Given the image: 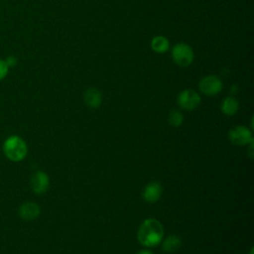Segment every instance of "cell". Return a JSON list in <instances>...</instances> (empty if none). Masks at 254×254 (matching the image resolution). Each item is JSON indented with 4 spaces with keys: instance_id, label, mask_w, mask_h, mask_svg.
<instances>
[{
    "instance_id": "cell-15",
    "label": "cell",
    "mask_w": 254,
    "mask_h": 254,
    "mask_svg": "<svg viewBox=\"0 0 254 254\" xmlns=\"http://www.w3.org/2000/svg\"><path fill=\"white\" fill-rule=\"evenodd\" d=\"M8 70H9V66L7 65V64L5 63L4 60L0 59V80H2L3 78L6 77Z\"/></svg>"
},
{
    "instance_id": "cell-17",
    "label": "cell",
    "mask_w": 254,
    "mask_h": 254,
    "mask_svg": "<svg viewBox=\"0 0 254 254\" xmlns=\"http://www.w3.org/2000/svg\"><path fill=\"white\" fill-rule=\"evenodd\" d=\"M136 254H154L152 251L148 250V249H143V250H140L138 251Z\"/></svg>"
},
{
    "instance_id": "cell-2",
    "label": "cell",
    "mask_w": 254,
    "mask_h": 254,
    "mask_svg": "<svg viewBox=\"0 0 254 254\" xmlns=\"http://www.w3.org/2000/svg\"><path fill=\"white\" fill-rule=\"evenodd\" d=\"M4 155L12 162L24 160L28 154L26 142L17 135L9 136L3 143Z\"/></svg>"
},
{
    "instance_id": "cell-11",
    "label": "cell",
    "mask_w": 254,
    "mask_h": 254,
    "mask_svg": "<svg viewBox=\"0 0 254 254\" xmlns=\"http://www.w3.org/2000/svg\"><path fill=\"white\" fill-rule=\"evenodd\" d=\"M238 107H239V102L233 96L225 97L221 103V111L227 116L234 115L238 111Z\"/></svg>"
},
{
    "instance_id": "cell-7",
    "label": "cell",
    "mask_w": 254,
    "mask_h": 254,
    "mask_svg": "<svg viewBox=\"0 0 254 254\" xmlns=\"http://www.w3.org/2000/svg\"><path fill=\"white\" fill-rule=\"evenodd\" d=\"M49 186L50 179L46 173L42 171H37L33 174L31 178V188L35 193L42 194L46 192L49 189Z\"/></svg>"
},
{
    "instance_id": "cell-9",
    "label": "cell",
    "mask_w": 254,
    "mask_h": 254,
    "mask_svg": "<svg viewBox=\"0 0 254 254\" xmlns=\"http://www.w3.org/2000/svg\"><path fill=\"white\" fill-rule=\"evenodd\" d=\"M41 213L40 206L34 201H25L19 207V215L25 220H34Z\"/></svg>"
},
{
    "instance_id": "cell-14",
    "label": "cell",
    "mask_w": 254,
    "mask_h": 254,
    "mask_svg": "<svg viewBox=\"0 0 254 254\" xmlns=\"http://www.w3.org/2000/svg\"><path fill=\"white\" fill-rule=\"evenodd\" d=\"M168 121L169 124L173 127H179L182 125L184 121V116L181 111L178 109H172L168 115Z\"/></svg>"
},
{
    "instance_id": "cell-6",
    "label": "cell",
    "mask_w": 254,
    "mask_h": 254,
    "mask_svg": "<svg viewBox=\"0 0 254 254\" xmlns=\"http://www.w3.org/2000/svg\"><path fill=\"white\" fill-rule=\"evenodd\" d=\"M178 104L185 110H193L200 104V96L192 89H185L178 95Z\"/></svg>"
},
{
    "instance_id": "cell-8",
    "label": "cell",
    "mask_w": 254,
    "mask_h": 254,
    "mask_svg": "<svg viewBox=\"0 0 254 254\" xmlns=\"http://www.w3.org/2000/svg\"><path fill=\"white\" fill-rule=\"evenodd\" d=\"M163 192L162 185L158 182L149 183L143 190L142 197L149 203H154L161 197Z\"/></svg>"
},
{
    "instance_id": "cell-1",
    "label": "cell",
    "mask_w": 254,
    "mask_h": 254,
    "mask_svg": "<svg viewBox=\"0 0 254 254\" xmlns=\"http://www.w3.org/2000/svg\"><path fill=\"white\" fill-rule=\"evenodd\" d=\"M164 237L163 224L155 218L144 220L138 229L137 238L141 245L145 247H155L162 242Z\"/></svg>"
},
{
    "instance_id": "cell-16",
    "label": "cell",
    "mask_w": 254,
    "mask_h": 254,
    "mask_svg": "<svg viewBox=\"0 0 254 254\" xmlns=\"http://www.w3.org/2000/svg\"><path fill=\"white\" fill-rule=\"evenodd\" d=\"M5 63L7 64V65H8L9 67L15 66L16 64H17V58L14 57V56H9V57L5 60Z\"/></svg>"
},
{
    "instance_id": "cell-3",
    "label": "cell",
    "mask_w": 254,
    "mask_h": 254,
    "mask_svg": "<svg viewBox=\"0 0 254 254\" xmlns=\"http://www.w3.org/2000/svg\"><path fill=\"white\" fill-rule=\"evenodd\" d=\"M172 58L175 64L185 67L191 64L194 54L190 46L186 43H179L172 49Z\"/></svg>"
},
{
    "instance_id": "cell-4",
    "label": "cell",
    "mask_w": 254,
    "mask_h": 254,
    "mask_svg": "<svg viewBox=\"0 0 254 254\" xmlns=\"http://www.w3.org/2000/svg\"><path fill=\"white\" fill-rule=\"evenodd\" d=\"M222 86L223 84L221 79L214 74H209L202 77L198 83V88L201 93L207 96H213L218 94L221 91Z\"/></svg>"
},
{
    "instance_id": "cell-18",
    "label": "cell",
    "mask_w": 254,
    "mask_h": 254,
    "mask_svg": "<svg viewBox=\"0 0 254 254\" xmlns=\"http://www.w3.org/2000/svg\"><path fill=\"white\" fill-rule=\"evenodd\" d=\"M248 254H254V248H253V247L250 249V251H249Z\"/></svg>"
},
{
    "instance_id": "cell-12",
    "label": "cell",
    "mask_w": 254,
    "mask_h": 254,
    "mask_svg": "<svg viewBox=\"0 0 254 254\" xmlns=\"http://www.w3.org/2000/svg\"><path fill=\"white\" fill-rule=\"evenodd\" d=\"M182 245V240L177 235H169L162 241V249L165 252H176Z\"/></svg>"
},
{
    "instance_id": "cell-10",
    "label": "cell",
    "mask_w": 254,
    "mask_h": 254,
    "mask_svg": "<svg viewBox=\"0 0 254 254\" xmlns=\"http://www.w3.org/2000/svg\"><path fill=\"white\" fill-rule=\"evenodd\" d=\"M83 100L86 106L92 109H96L102 102V96L100 91L95 87H89L84 91Z\"/></svg>"
},
{
    "instance_id": "cell-13",
    "label": "cell",
    "mask_w": 254,
    "mask_h": 254,
    "mask_svg": "<svg viewBox=\"0 0 254 254\" xmlns=\"http://www.w3.org/2000/svg\"><path fill=\"white\" fill-rule=\"evenodd\" d=\"M170 48L169 40L164 36H156L151 41V49L158 54L166 53Z\"/></svg>"
},
{
    "instance_id": "cell-5",
    "label": "cell",
    "mask_w": 254,
    "mask_h": 254,
    "mask_svg": "<svg viewBox=\"0 0 254 254\" xmlns=\"http://www.w3.org/2000/svg\"><path fill=\"white\" fill-rule=\"evenodd\" d=\"M228 139L236 146H245L254 142L251 131L245 126H235L230 129Z\"/></svg>"
}]
</instances>
